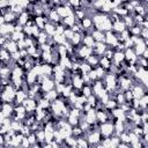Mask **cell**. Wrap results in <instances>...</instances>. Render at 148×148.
Wrapping results in <instances>:
<instances>
[{"instance_id": "obj_2", "label": "cell", "mask_w": 148, "mask_h": 148, "mask_svg": "<svg viewBox=\"0 0 148 148\" xmlns=\"http://www.w3.org/2000/svg\"><path fill=\"white\" fill-rule=\"evenodd\" d=\"M95 43H96V42H95L94 38L91 37V35L83 37V38H82V42H81V44L84 45V46H87V47H92V46L95 45Z\"/></svg>"}, {"instance_id": "obj_1", "label": "cell", "mask_w": 148, "mask_h": 148, "mask_svg": "<svg viewBox=\"0 0 148 148\" xmlns=\"http://www.w3.org/2000/svg\"><path fill=\"white\" fill-rule=\"evenodd\" d=\"M90 35H91V37L94 38V40H95L96 43H99V42L104 43L105 32L99 31V30H96V29H92V30H91V32H90Z\"/></svg>"}]
</instances>
